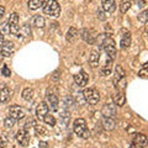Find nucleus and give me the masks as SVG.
I'll use <instances>...</instances> for the list:
<instances>
[{
  "label": "nucleus",
  "mask_w": 148,
  "mask_h": 148,
  "mask_svg": "<svg viewBox=\"0 0 148 148\" xmlns=\"http://www.w3.org/2000/svg\"><path fill=\"white\" fill-rule=\"evenodd\" d=\"M73 130L74 133L82 138H88L90 136V131L86 127V121L84 119H77L73 123Z\"/></svg>",
  "instance_id": "nucleus-1"
},
{
  "label": "nucleus",
  "mask_w": 148,
  "mask_h": 148,
  "mask_svg": "<svg viewBox=\"0 0 148 148\" xmlns=\"http://www.w3.org/2000/svg\"><path fill=\"white\" fill-rule=\"evenodd\" d=\"M43 12L46 15L57 17L61 15V6L56 0H46L43 4Z\"/></svg>",
  "instance_id": "nucleus-2"
},
{
  "label": "nucleus",
  "mask_w": 148,
  "mask_h": 148,
  "mask_svg": "<svg viewBox=\"0 0 148 148\" xmlns=\"http://www.w3.org/2000/svg\"><path fill=\"white\" fill-rule=\"evenodd\" d=\"M101 46H103V48L105 49L106 54H108V58L114 61L115 57H116V43H115V41L111 38V37L105 36Z\"/></svg>",
  "instance_id": "nucleus-3"
},
{
  "label": "nucleus",
  "mask_w": 148,
  "mask_h": 148,
  "mask_svg": "<svg viewBox=\"0 0 148 148\" xmlns=\"http://www.w3.org/2000/svg\"><path fill=\"white\" fill-rule=\"evenodd\" d=\"M83 96H84L86 103H89L90 105H96L100 100L99 91L95 88H88V89H85L84 92H83Z\"/></svg>",
  "instance_id": "nucleus-4"
},
{
  "label": "nucleus",
  "mask_w": 148,
  "mask_h": 148,
  "mask_svg": "<svg viewBox=\"0 0 148 148\" xmlns=\"http://www.w3.org/2000/svg\"><path fill=\"white\" fill-rule=\"evenodd\" d=\"M80 37L89 45H94L98 40V34L92 29H83L80 32Z\"/></svg>",
  "instance_id": "nucleus-5"
},
{
  "label": "nucleus",
  "mask_w": 148,
  "mask_h": 148,
  "mask_svg": "<svg viewBox=\"0 0 148 148\" xmlns=\"http://www.w3.org/2000/svg\"><path fill=\"white\" fill-rule=\"evenodd\" d=\"M8 25H9V29H10V32L12 35H18V30H20V25H18V15L16 12H14L9 17V21H8Z\"/></svg>",
  "instance_id": "nucleus-6"
},
{
  "label": "nucleus",
  "mask_w": 148,
  "mask_h": 148,
  "mask_svg": "<svg viewBox=\"0 0 148 148\" xmlns=\"http://www.w3.org/2000/svg\"><path fill=\"white\" fill-rule=\"evenodd\" d=\"M16 141L18 142V145L22 147H26L30 143V135L27 133V131H25L24 128L18 130L16 133Z\"/></svg>",
  "instance_id": "nucleus-7"
},
{
  "label": "nucleus",
  "mask_w": 148,
  "mask_h": 148,
  "mask_svg": "<svg viewBox=\"0 0 148 148\" xmlns=\"http://www.w3.org/2000/svg\"><path fill=\"white\" fill-rule=\"evenodd\" d=\"M9 114H10V117L15 119V120H21V119H24V116H25L24 109H22L21 106H18V105L10 106V109H9Z\"/></svg>",
  "instance_id": "nucleus-8"
},
{
  "label": "nucleus",
  "mask_w": 148,
  "mask_h": 148,
  "mask_svg": "<svg viewBox=\"0 0 148 148\" xmlns=\"http://www.w3.org/2000/svg\"><path fill=\"white\" fill-rule=\"evenodd\" d=\"M0 49H1V54L4 57H9V56H11L14 53L15 46H14V43L10 42V41H4L3 45L0 46Z\"/></svg>",
  "instance_id": "nucleus-9"
},
{
  "label": "nucleus",
  "mask_w": 148,
  "mask_h": 148,
  "mask_svg": "<svg viewBox=\"0 0 148 148\" xmlns=\"http://www.w3.org/2000/svg\"><path fill=\"white\" fill-rule=\"evenodd\" d=\"M74 82H75L78 86H85L88 82H89V77H88V74L84 71H82L74 75Z\"/></svg>",
  "instance_id": "nucleus-10"
},
{
  "label": "nucleus",
  "mask_w": 148,
  "mask_h": 148,
  "mask_svg": "<svg viewBox=\"0 0 148 148\" xmlns=\"http://www.w3.org/2000/svg\"><path fill=\"white\" fill-rule=\"evenodd\" d=\"M101 112L105 117H114L115 115H116V105L115 104H105L103 106V110H101Z\"/></svg>",
  "instance_id": "nucleus-11"
},
{
  "label": "nucleus",
  "mask_w": 148,
  "mask_h": 148,
  "mask_svg": "<svg viewBox=\"0 0 148 148\" xmlns=\"http://www.w3.org/2000/svg\"><path fill=\"white\" fill-rule=\"evenodd\" d=\"M48 114V105L47 103H40L36 108V116L38 120H43V117Z\"/></svg>",
  "instance_id": "nucleus-12"
},
{
  "label": "nucleus",
  "mask_w": 148,
  "mask_h": 148,
  "mask_svg": "<svg viewBox=\"0 0 148 148\" xmlns=\"http://www.w3.org/2000/svg\"><path fill=\"white\" fill-rule=\"evenodd\" d=\"M10 89L8 88V85L5 84H1L0 85V103H3V104H5L8 103L9 100H10Z\"/></svg>",
  "instance_id": "nucleus-13"
},
{
  "label": "nucleus",
  "mask_w": 148,
  "mask_h": 148,
  "mask_svg": "<svg viewBox=\"0 0 148 148\" xmlns=\"http://www.w3.org/2000/svg\"><path fill=\"white\" fill-rule=\"evenodd\" d=\"M133 143H135L136 146L138 147H146L147 143H148V140H147V136L143 135V133H135V136H133Z\"/></svg>",
  "instance_id": "nucleus-14"
},
{
  "label": "nucleus",
  "mask_w": 148,
  "mask_h": 148,
  "mask_svg": "<svg viewBox=\"0 0 148 148\" xmlns=\"http://www.w3.org/2000/svg\"><path fill=\"white\" fill-rule=\"evenodd\" d=\"M112 100H114V104L116 106H123L126 104V96L122 91H116L115 94L112 95Z\"/></svg>",
  "instance_id": "nucleus-15"
},
{
  "label": "nucleus",
  "mask_w": 148,
  "mask_h": 148,
  "mask_svg": "<svg viewBox=\"0 0 148 148\" xmlns=\"http://www.w3.org/2000/svg\"><path fill=\"white\" fill-rule=\"evenodd\" d=\"M101 5H103L104 11L109 12V14L114 12L116 10V3H115V0H103V1H101Z\"/></svg>",
  "instance_id": "nucleus-16"
},
{
  "label": "nucleus",
  "mask_w": 148,
  "mask_h": 148,
  "mask_svg": "<svg viewBox=\"0 0 148 148\" xmlns=\"http://www.w3.org/2000/svg\"><path fill=\"white\" fill-rule=\"evenodd\" d=\"M99 61H100V53L98 51H91V53L89 56V63L92 68H96L99 66Z\"/></svg>",
  "instance_id": "nucleus-17"
},
{
  "label": "nucleus",
  "mask_w": 148,
  "mask_h": 148,
  "mask_svg": "<svg viewBox=\"0 0 148 148\" xmlns=\"http://www.w3.org/2000/svg\"><path fill=\"white\" fill-rule=\"evenodd\" d=\"M101 125H103V127H104L105 131H112V130L116 127V123H115L112 117H104Z\"/></svg>",
  "instance_id": "nucleus-18"
},
{
  "label": "nucleus",
  "mask_w": 148,
  "mask_h": 148,
  "mask_svg": "<svg viewBox=\"0 0 148 148\" xmlns=\"http://www.w3.org/2000/svg\"><path fill=\"white\" fill-rule=\"evenodd\" d=\"M131 45V34L130 32H125L121 37V42H120V47L122 49H127Z\"/></svg>",
  "instance_id": "nucleus-19"
},
{
  "label": "nucleus",
  "mask_w": 148,
  "mask_h": 148,
  "mask_svg": "<svg viewBox=\"0 0 148 148\" xmlns=\"http://www.w3.org/2000/svg\"><path fill=\"white\" fill-rule=\"evenodd\" d=\"M47 100H48V104L49 108L52 110H57L58 109V98L56 94H51V92H48L47 94Z\"/></svg>",
  "instance_id": "nucleus-20"
},
{
  "label": "nucleus",
  "mask_w": 148,
  "mask_h": 148,
  "mask_svg": "<svg viewBox=\"0 0 148 148\" xmlns=\"http://www.w3.org/2000/svg\"><path fill=\"white\" fill-rule=\"evenodd\" d=\"M78 35H79V32H78V30L75 27H71L66 35V38H67L68 42H74V41L78 38Z\"/></svg>",
  "instance_id": "nucleus-21"
},
{
  "label": "nucleus",
  "mask_w": 148,
  "mask_h": 148,
  "mask_svg": "<svg viewBox=\"0 0 148 148\" xmlns=\"http://www.w3.org/2000/svg\"><path fill=\"white\" fill-rule=\"evenodd\" d=\"M122 78H125V71L121 66H116L115 68V77H114V84H116L119 80H121Z\"/></svg>",
  "instance_id": "nucleus-22"
},
{
  "label": "nucleus",
  "mask_w": 148,
  "mask_h": 148,
  "mask_svg": "<svg viewBox=\"0 0 148 148\" xmlns=\"http://www.w3.org/2000/svg\"><path fill=\"white\" fill-rule=\"evenodd\" d=\"M31 24L34 25L35 27H38V29H42L45 26V17L43 16H40V15H36L32 17V21Z\"/></svg>",
  "instance_id": "nucleus-23"
},
{
  "label": "nucleus",
  "mask_w": 148,
  "mask_h": 148,
  "mask_svg": "<svg viewBox=\"0 0 148 148\" xmlns=\"http://www.w3.org/2000/svg\"><path fill=\"white\" fill-rule=\"evenodd\" d=\"M111 68H112V59L108 58V61L101 67V74H103V75H109L111 73Z\"/></svg>",
  "instance_id": "nucleus-24"
},
{
  "label": "nucleus",
  "mask_w": 148,
  "mask_h": 148,
  "mask_svg": "<svg viewBox=\"0 0 148 148\" xmlns=\"http://www.w3.org/2000/svg\"><path fill=\"white\" fill-rule=\"evenodd\" d=\"M46 0H29V8L31 10H37L41 6H43Z\"/></svg>",
  "instance_id": "nucleus-25"
},
{
  "label": "nucleus",
  "mask_w": 148,
  "mask_h": 148,
  "mask_svg": "<svg viewBox=\"0 0 148 148\" xmlns=\"http://www.w3.org/2000/svg\"><path fill=\"white\" fill-rule=\"evenodd\" d=\"M17 36H22V37H29L31 36V27L30 25H22L20 27V30H18V35Z\"/></svg>",
  "instance_id": "nucleus-26"
},
{
  "label": "nucleus",
  "mask_w": 148,
  "mask_h": 148,
  "mask_svg": "<svg viewBox=\"0 0 148 148\" xmlns=\"http://www.w3.org/2000/svg\"><path fill=\"white\" fill-rule=\"evenodd\" d=\"M22 99L26 100V101H30L32 98H34V89L32 88H26V89L22 90Z\"/></svg>",
  "instance_id": "nucleus-27"
},
{
  "label": "nucleus",
  "mask_w": 148,
  "mask_h": 148,
  "mask_svg": "<svg viewBox=\"0 0 148 148\" xmlns=\"http://www.w3.org/2000/svg\"><path fill=\"white\" fill-rule=\"evenodd\" d=\"M35 132H36V135L38 136V137H42V136H47L48 135L47 130H46L43 126H41V125H36V126H35Z\"/></svg>",
  "instance_id": "nucleus-28"
},
{
  "label": "nucleus",
  "mask_w": 148,
  "mask_h": 148,
  "mask_svg": "<svg viewBox=\"0 0 148 148\" xmlns=\"http://www.w3.org/2000/svg\"><path fill=\"white\" fill-rule=\"evenodd\" d=\"M131 4H132L131 0H122L121 5H120V10H121V12H123V14L127 12L128 9L131 8Z\"/></svg>",
  "instance_id": "nucleus-29"
},
{
  "label": "nucleus",
  "mask_w": 148,
  "mask_h": 148,
  "mask_svg": "<svg viewBox=\"0 0 148 148\" xmlns=\"http://www.w3.org/2000/svg\"><path fill=\"white\" fill-rule=\"evenodd\" d=\"M43 121H45V123H47L48 126H51V127H53L56 125V119L52 116V115H49V114H47L43 117Z\"/></svg>",
  "instance_id": "nucleus-30"
},
{
  "label": "nucleus",
  "mask_w": 148,
  "mask_h": 148,
  "mask_svg": "<svg viewBox=\"0 0 148 148\" xmlns=\"http://www.w3.org/2000/svg\"><path fill=\"white\" fill-rule=\"evenodd\" d=\"M35 126H36L35 120L32 119V117H30V119H27V121H26V123H25V127H24V130H25V131L29 132L30 130H31L32 127H35Z\"/></svg>",
  "instance_id": "nucleus-31"
},
{
  "label": "nucleus",
  "mask_w": 148,
  "mask_h": 148,
  "mask_svg": "<svg viewBox=\"0 0 148 148\" xmlns=\"http://www.w3.org/2000/svg\"><path fill=\"white\" fill-rule=\"evenodd\" d=\"M15 122H16V120L15 119H12V117H6L5 119V121H4V123H5V127L6 128H11V127H14V125H15Z\"/></svg>",
  "instance_id": "nucleus-32"
},
{
  "label": "nucleus",
  "mask_w": 148,
  "mask_h": 148,
  "mask_svg": "<svg viewBox=\"0 0 148 148\" xmlns=\"http://www.w3.org/2000/svg\"><path fill=\"white\" fill-rule=\"evenodd\" d=\"M9 143V138L6 135H0V148H5Z\"/></svg>",
  "instance_id": "nucleus-33"
},
{
  "label": "nucleus",
  "mask_w": 148,
  "mask_h": 148,
  "mask_svg": "<svg viewBox=\"0 0 148 148\" xmlns=\"http://www.w3.org/2000/svg\"><path fill=\"white\" fill-rule=\"evenodd\" d=\"M147 18H148V11H147V10L142 11L140 15H138V21H141L142 24H146V22H147Z\"/></svg>",
  "instance_id": "nucleus-34"
},
{
  "label": "nucleus",
  "mask_w": 148,
  "mask_h": 148,
  "mask_svg": "<svg viewBox=\"0 0 148 148\" xmlns=\"http://www.w3.org/2000/svg\"><path fill=\"white\" fill-rule=\"evenodd\" d=\"M1 74H3L4 77H10V75H11L10 68H9L8 66H3V68H1Z\"/></svg>",
  "instance_id": "nucleus-35"
},
{
  "label": "nucleus",
  "mask_w": 148,
  "mask_h": 148,
  "mask_svg": "<svg viewBox=\"0 0 148 148\" xmlns=\"http://www.w3.org/2000/svg\"><path fill=\"white\" fill-rule=\"evenodd\" d=\"M138 77L143 78V79H147V78H148V72H147L146 67L143 68V69H141V71H140V73H138Z\"/></svg>",
  "instance_id": "nucleus-36"
},
{
  "label": "nucleus",
  "mask_w": 148,
  "mask_h": 148,
  "mask_svg": "<svg viewBox=\"0 0 148 148\" xmlns=\"http://www.w3.org/2000/svg\"><path fill=\"white\" fill-rule=\"evenodd\" d=\"M0 31H4L5 34H9L10 32V29H9V25H8V22H5V24H3V30H0Z\"/></svg>",
  "instance_id": "nucleus-37"
},
{
  "label": "nucleus",
  "mask_w": 148,
  "mask_h": 148,
  "mask_svg": "<svg viewBox=\"0 0 148 148\" xmlns=\"http://www.w3.org/2000/svg\"><path fill=\"white\" fill-rule=\"evenodd\" d=\"M135 3H136L140 8H142V6L146 5V1H145V0H135Z\"/></svg>",
  "instance_id": "nucleus-38"
},
{
  "label": "nucleus",
  "mask_w": 148,
  "mask_h": 148,
  "mask_svg": "<svg viewBox=\"0 0 148 148\" xmlns=\"http://www.w3.org/2000/svg\"><path fill=\"white\" fill-rule=\"evenodd\" d=\"M4 12H5V8H4L3 5H0V17L4 16Z\"/></svg>",
  "instance_id": "nucleus-39"
},
{
  "label": "nucleus",
  "mask_w": 148,
  "mask_h": 148,
  "mask_svg": "<svg viewBox=\"0 0 148 148\" xmlns=\"http://www.w3.org/2000/svg\"><path fill=\"white\" fill-rule=\"evenodd\" d=\"M3 42H4V35H3V32L0 31V46L3 45Z\"/></svg>",
  "instance_id": "nucleus-40"
},
{
  "label": "nucleus",
  "mask_w": 148,
  "mask_h": 148,
  "mask_svg": "<svg viewBox=\"0 0 148 148\" xmlns=\"http://www.w3.org/2000/svg\"><path fill=\"white\" fill-rule=\"evenodd\" d=\"M38 147L40 148H46V147H47V143H46V142H41Z\"/></svg>",
  "instance_id": "nucleus-41"
},
{
  "label": "nucleus",
  "mask_w": 148,
  "mask_h": 148,
  "mask_svg": "<svg viewBox=\"0 0 148 148\" xmlns=\"http://www.w3.org/2000/svg\"><path fill=\"white\" fill-rule=\"evenodd\" d=\"M128 148H141V147H138V146H136L135 143H131V145H130V147Z\"/></svg>",
  "instance_id": "nucleus-42"
},
{
  "label": "nucleus",
  "mask_w": 148,
  "mask_h": 148,
  "mask_svg": "<svg viewBox=\"0 0 148 148\" xmlns=\"http://www.w3.org/2000/svg\"><path fill=\"white\" fill-rule=\"evenodd\" d=\"M3 58H4V56H3L1 53H0V61H1V59H3Z\"/></svg>",
  "instance_id": "nucleus-43"
},
{
  "label": "nucleus",
  "mask_w": 148,
  "mask_h": 148,
  "mask_svg": "<svg viewBox=\"0 0 148 148\" xmlns=\"http://www.w3.org/2000/svg\"><path fill=\"white\" fill-rule=\"evenodd\" d=\"M56 1H57V0H56Z\"/></svg>",
  "instance_id": "nucleus-44"
}]
</instances>
